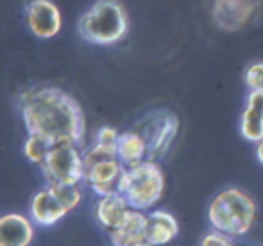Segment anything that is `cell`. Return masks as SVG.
<instances>
[{
	"mask_svg": "<svg viewBox=\"0 0 263 246\" xmlns=\"http://www.w3.org/2000/svg\"><path fill=\"white\" fill-rule=\"evenodd\" d=\"M245 85L251 92H263V63H252L245 70Z\"/></svg>",
	"mask_w": 263,
	"mask_h": 246,
	"instance_id": "obj_18",
	"label": "cell"
},
{
	"mask_svg": "<svg viewBox=\"0 0 263 246\" xmlns=\"http://www.w3.org/2000/svg\"><path fill=\"white\" fill-rule=\"evenodd\" d=\"M130 209L132 207L128 205V201L121 192L101 196L98 205H96V219L106 232H110L124 219Z\"/></svg>",
	"mask_w": 263,
	"mask_h": 246,
	"instance_id": "obj_14",
	"label": "cell"
},
{
	"mask_svg": "<svg viewBox=\"0 0 263 246\" xmlns=\"http://www.w3.org/2000/svg\"><path fill=\"white\" fill-rule=\"evenodd\" d=\"M22 119L27 133L45 138L52 146L85 137V115L78 101L56 87H38L20 99Z\"/></svg>",
	"mask_w": 263,
	"mask_h": 246,
	"instance_id": "obj_1",
	"label": "cell"
},
{
	"mask_svg": "<svg viewBox=\"0 0 263 246\" xmlns=\"http://www.w3.org/2000/svg\"><path fill=\"white\" fill-rule=\"evenodd\" d=\"M47 183L78 185L85 180L83 155L74 142H60L51 146L45 160L40 163Z\"/></svg>",
	"mask_w": 263,
	"mask_h": 246,
	"instance_id": "obj_7",
	"label": "cell"
},
{
	"mask_svg": "<svg viewBox=\"0 0 263 246\" xmlns=\"http://www.w3.org/2000/svg\"><path fill=\"white\" fill-rule=\"evenodd\" d=\"M117 158L124 167L137 166L148 160V151L144 138L136 130L124 131L117 138Z\"/></svg>",
	"mask_w": 263,
	"mask_h": 246,
	"instance_id": "obj_16",
	"label": "cell"
},
{
	"mask_svg": "<svg viewBox=\"0 0 263 246\" xmlns=\"http://www.w3.org/2000/svg\"><path fill=\"white\" fill-rule=\"evenodd\" d=\"M146 228L148 216H144V210L130 209L124 219L108 232L110 242L114 246H136L146 241Z\"/></svg>",
	"mask_w": 263,
	"mask_h": 246,
	"instance_id": "obj_11",
	"label": "cell"
},
{
	"mask_svg": "<svg viewBox=\"0 0 263 246\" xmlns=\"http://www.w3.org/2000/svg\"><path fill=\"white\" fill-rule=\"evenodd\" d=\"M256 156H258L259 163L263 166V138L258 142V148H256Z\"/></svg>",
	"mask_w": 263,
	"mask_h": 246,
	"instance_id": "obj_21",
	"label": "cell"
},
{
	"mask_svg": "<svg viewBox=\"0 0 263 246\" xmlns=\"http://www.w3.org/2000/svg\"><path fill=\"white\" fill-rule=\"evenodd\" d=\"M85 180L88 187L101 198L119 192V181L124 173V166L117 158L116 149L94 144L83 155Z\"/></svg>",
	"mask_w": 263,
	"mask_h": 246,
	"instance_id": "obj_5",
	"label": "cell"
},
{
	"mask_svg": "<svg viewBox=\"0 0 263 246\" xmlns=\"http://www.w3.org/2000/svg\"><path fill=\"white\" fill-rule=\"evenodd\" d=\"M179 234V223L177 219L166 210H154L148 216V228H146V241L155 246L168 244L170 241Z\"/></svg>",
	"mask_w": 263,
	"mask_h": 246,
	"instance_id": "obj_15",
	"label": "cell"
},
{
	"mask_svg": "<svg viewBox=\"0 0 263 246\" xmlns=\"http://www.w3.org/2000/svg\"><path fill=\"white\" fill-rule=\"evenodd\" d=\"M144 138L148 160H161L179 133V117L170 110H152L134 126Z\"/></svg>",
	"mask_w": 263,
	"mask_h": 246,
	"instance_id": "obj_6",
	"label": "cell"
},
{
	"mask_svg": "<svg viewBox=\"0 0 263 246\" xmlns=\"http://www.w3.org/2000/svg\"><path fill=\"white\" fill-rule=\"evenodd\" d=\"M78 33L94 45H114L128 33V15L119 0H96L81 15Z\"/></svg>",
	"mask_w": 263,
	"mask_h": 246,
	"instance_id": "obj_3",
	"label": "cell"
},
{
	"mask_svg": "<svg viewBox=\"0 0 263 246\" xmlns=\"http://www.w3.org/2000/svg\"><path fill=\"white\" fill-rule=\"evenodd\" d=\"M69 212L70 209L52 185L38 191L31 201V217L40 227H52Z\"/></svg>",
	"mask_w": 263,
	"mask_h": 246,
	"instance_id": "obj_10",
	"label": "cell"
},
{
	"mask_svg": "<svg viewBox=\"0 0 263 246\" xmlns=\"http://www.w3.org/2000/svg\"><path fill=\"white\" fill-rule=\"evenodd\" d=\"M33 235L31 221L20 214H6L0 219V246H29Z\"/></svg>",
	"mask_w": 263,
	"mask_h": 246,
	"instance_id": "obj_12",
	"label": "cell"
},
{
	"mask_svg": "<svg viewBox=\"0 0 263 246\" xmlns=\"http://www.w3.org/2000/svg\"><path fill=\"white\" fill-rule=\"evenodd\" d=\"M202 246H234V244L231 242L229 235L215 230V232H211V234H208L204 239H202Z\"/></svg>",
	"mask_w": 263,
	"mask_h": 246,
	"instance_id": "obj_20",
	"label": "cell"
},
{
	"mask_svg": "<svg viewBox=\"0 0 263 246\" xmlns=\"http://www.w3.org/2000/svg\"><path fill=\"white\" fill-rule=\"evenodd\" d=\"M136 246H155V244H152V242H148V241H143V242H139V244H136Z\"/></svg>",
	"mask_w": 263,
	"mask_h": 246,
	"instance_id": "obj_22",
	"label": "cell"
},
{
	"mask_svg": "<svg viewBox=\"0 0 263 246\" xmlns=\"http://www.w3.org/2000/svg\"><path fill=\"white\" fill-rule=\"evenodd\" d=\"M256 214L254 199L241 189L229 187L220 191L209 203L208 219L215 230L229 237H240L251 230Z\"/></svg>",
	"mask_w": 263,
	"mask_h": 246,
	"instance_id": "obj_2",
	"label": "cell"
},
{
	"mask_svg": "<svg viewBox=\"0 0 263 246\" xmlns=\"http://www.w3.org/2000/svg\"><path fill=\"white\" fill-rule=\"evenodd\" d=\"M261 0H215L213 20L223 31H240L254 18Z\"/></svg>",
	"mask_w": 263,
	"mask_h": 246,
	"instance_id": "obj_8",
	"label": "cell"
},
{
	"mask_svg": "<svg viewBox=\"0 0 263 246\" xmlns=\"http://www.w3.org/2000/svg\"><path fill=\"white\" fill-rule=\"evenodd\" d=\"M117 138H119V133H117L114 128L105 126L98 131V137H96V144L105 146V148L116 149L117 151Z\"/></svg>",
	"mask_w": 263,
	"mask_h": 246,
	"instance_id": "obj_19",
	"label": "cell"
},
{
	"mask_svg": "<svg viewBox=\"0 0 263 246\" xmlns=\"http://www.w3.org/2000/svg\"><path fill=\"white\" fill-rule=\"evenodd\" d=\"M240 133L245 140L258 144L263 138V92H251L240 119Z\"/></svg>",
	"mask_w": 263,
	"mask_h": 246,
	"instance_id": "obj_13",
	"label": "cell"
},
{
	"mask_svg": "<svg viewBox=\"0 0 263 246\" xmlns=\"http://www.w3.org/2000/svg\"><path fill=\"white\" fill-rule=\"evenodd\" d=\"M26 24L36 38L49 40L62 29V13L52 0H27Z\"/></svg>",
	"mask_w": 263,
	"mask_h": 246,
	"instance_id": "obj_9",
	"label": "cell"
},
{
	"mask_svg": "<svg viewBox=\"0 0 263 246\" xmlns=\"http://www.w3.org/2000/svg\"><path fill=\"white\" fill-rule=\"evenodd\" d=\"M51 142H47L45 138L36 137V135H29L24 144V155L27 156V160L33 163H38L40 166L42 162L45 160L47 156L49 149H51Z\"/></svg>",
	"mask_w": 263,
	"mask_h": 246,
	"instance_id": "obj_17",
	"label": "cell"
},
{
	"mask_svg": "<svg viewBox=\"0 0 263 246\" xmlns=\"http://www.w3.org/2000/svg\"><path fill=\"white\" fill-rule=\"evenodd\" d=\"M119 192L132 209H152L164 192V174L155 160H144L137 166L124 167Z\"/></svg>",
	"mask_w": 263,
	"mask_h": 246,
	"instance_id": "obj_4",
	"label": "cell"
}]
</instances>
